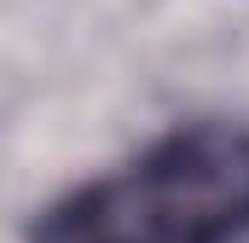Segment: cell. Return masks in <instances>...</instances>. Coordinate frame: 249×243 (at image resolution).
<instances>
[{"instance_id": "obj_1", "label": "cell", "mask_w": 249, "mask_h": 243, "mask_svg": "<svg viewBox=\"0 0 249 243\" xmlns=\"http://www.w3.org/2000/svg\"><path fill=\"white\" fill-rule=\"evenodd\" d=\"M249 238V127L191 122L145 156L58 197L29 243H238Z\"/></svg>"}]
</instances>
